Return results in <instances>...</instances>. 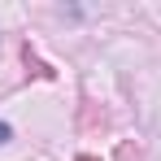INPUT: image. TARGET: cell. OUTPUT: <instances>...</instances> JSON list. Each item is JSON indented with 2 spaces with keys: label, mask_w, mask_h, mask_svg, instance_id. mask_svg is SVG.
<instances>
[{
  "label": "cell",
  "mask_w": 161,
  "mask_h": 161,
  "mask_svg": "<svg viewBox=\"0 0 161 161\" xmlns=\"http://www.w3.org/2000/svg\"><path fill=\"white\" fill-rule=\"evenodd\" d=\"M74 161H100V157H92V153H83V157H74Z\"/></svg>",
  "instance_id": "cell-4"
},
{
  "label": "cell",
  "mask_w": 161,
  "mask_h": 161,
  "mask_svg": "<svg viewBox=\"0 0 161 161\" xmlns=\"http://www.w3.org/2000/svg\"><path fill=\"white\" fill-rule=\"evenodd\" d=\"M9 135H13V131H9V126H4V122H0V144H4V139H9Z\"/></svg>",
  "instance_id": "cell-3"
},
{
  "label": "cell",
  "mask_w": 161,
  "mask_h": 161,
  "mask_svg": "<svg viewBox=\"0 0 161 161\" xmlns=\"http://www.w3.org/2000/svg\"><path fill=\"white\" fill-rule=\"evenodd\" d=\"M118 161H144V148L131 144V139H122V144H118Z\"/></svg>",
  "instance_id": "cell-2"
},
{
  "label": "cell",
  "mask_w": 161,
  "mask_h": 161,
  "mask_svg": "<svg viewBox=\"0 0 161 161\" xmlns=\"http://www.w3.org/2000/svg\"><path fill=\"white\" fill-rule=\"evenodd\" d=\"M22 61H26V70H31V74H39V79H57V70H48V65H44L39 57L31 53V44L22 48Z\"/></svg>",
  "instance_id": "cell-1"
}]
</instances>
